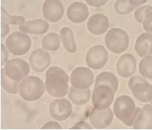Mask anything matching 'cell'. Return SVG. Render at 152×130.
<instances>
[{
  "instance_id": "6da1fadb",
  "label": "cell",
  "mask_w": 152,
  "mask_h": 130,
  "mask_svg": "<svg viewBox=\"0 0 152 130\" xmlns=\"http://www.w3.org/2000/svg\"><path fill=\"white\" fill-rule=\"evenodd\" d=\"M69 75L61 68H49L46 73V91L57 98L65 96L69 91Z\"/></svg>"
},
{
  "instance_id": "7a4b0ae2",
  "label": "cell",
  "mask_w": 152,
  "mask_h": 130,
  "mask_svg": "<svg viewBox=\"0 0 152 130\" xmlns=\"http://www.w3.org/2000/svg\"><path fill=\"white\" fill-rule=\"evenodd\" d=\"M113 110L115 115L121 121L127 126H132L134 124L140 108L136 107L135 103L131 97L121 96L115 101Z\"/></svg>"
},
{
  "instance_id": "3957f363",
  "label": "cell",
  "mask_w": 152,
  "mask_h": 130,
  "mask_svg": "<svg viewBox=\"0 0 152 130\" xmlns=\"http://www.w3.org/2000/svg\"><path fill=\"white\" fill-rule=\"evenodd\" d=\"M43 81L35 76L26 77L19 85V93L21 98L27 102L39 99L44 93Z\"/></svg>"
},
{
  "instance_id": "277c9868",
  "label": "cell",
  "mask_w": 152,
  "mask_h": 130,
  "mask_svg": "<svg viewBox=\"0 0 152 130\" xmlns=\"http://www.w3.org/2000/svg\"><path fill=\"white\" fill-rule=\"evenodd\" d=\"M105 44L113 53H122L129 47V35L122 29L113 28L110 29L105 36Z\"/></svg>"
},
{
  "instance_id": "5b68a950",
  "label": "cell",
  "mask_w": 152,
  "mask_h": 130,
  "mask_svg": "<svg viewBox=\"0 0 152 130\" xmlns=\"http://www.w3.org/2000/svg\"><path fill=\"white\" fill-rule=\"evenodd\" d=\"M31 46L30 38L24 32H13L6 40V47L14 55H25L29 52Z\"/></svg>"
},
{
  "instance_id": "8992f818",
  "label": "cell",
  "mask_w": 152,
  "mask_h": 130,
  "mask_svg": "<svg viewBox=\"0 0 152 130\" xmlns=\"http://www.w3.org/2000/svg\"><path fill=\"white\" fill-rule=\"evenodd\" d=\"M129 87L137 99L141 102L152 101V85L145 79L135 76L129 81Z\"/></svg>"
},
{
  "instance_id": "52a82bcc",
  "label": "cell",
  "mask_w": 152,
  "mask_h": 130,
  "mask_svg": "<svg viewBox=\"0 0 152 130\" xmlns=\"http://www.w3.org/2000/svg\"><path fill=\"white\" fill-rule=\"evenodd\" d=\"M4 71L11 80L21 81L29 73V66L25 60L20 58H14L6 63Z\"/></svg>"
},
{
  "instance_id": "ba28073f",
  "label": "cell",
  "mask_w": 152,
  "mask_h": 130,
  "mask_svg": "<svg viewBox=\"0 0 152 130\" xmlns=\"http://www.w3.org/2000/svg\"><path fill=\"white\" fill-rule=\"evenodd\" d=\"M113 90L107 85H99L95 87L92 95V103L94 107L98 110H105L110 107L114 100Z\"/></svg>"
},
{
  "instance_id": "9c48e42d",
  "label": "cell",
  "mask_w": 152,
  "mask_h": 130,
  "mask_svg": "<svg viewBox=\"0 0 152 130\" xmlns=\"http://www.w3.org/2000/svg\"><path fill=\"white\" fill-rule=\"evenodd\" d=\"M85 60L87 65L94 70L102 69L107 63V51L101 45L93 46L87 52Z\"/></svg>"
},
{
  "instance_id": "30bf717a",
  "label": "cell",
  "mask_w": 152,
  "mask_h": 130,
  "mask_svg": "<svg viewBox=\"0 0 152 130\" xmlns=\"http://www.w3.org/2000/svg\"><path fill=\"white\" fill-rule=\"evenodd\" d=\"M93 72L85 67L76 68L71 74V83L72 86L80 89H87L94 83Z\"/></svg>"
},
{
  "instance_id": "8fae6325",
  "label": "cell",
  "mask_w": 152,
  "mask_h": 130,
  "mask_svg": "<svg viewBox=\"0 0 152 130\" xmlns=\"http://www.w3.org/2000/svg\"><path fill=\"white\" fill-rule=\"evenodd\" d=\"M43 15L49 22L60 21L64 15V7L60 0H45L43 4Z\"/></svg>"
},
{
  "instance_id": "7c38bea8",
  "label": "cell",
  "mask_w": 152,
  "mask_h": 130,
  "mask_svg": "<svg viewBox=\"0 0 152 130\" xmlns=\"http://www.w3.org/2000/svg\"><path fill=\"white\" fill-rule=\"evenodd\" d=\"M72 105L66 99H55L49 107V114L55 120L63 121L66 120L72 113Z\"/></svg>"
},
{
  "instance_id": "4fadbf2b",
  "label": "cell",
  "mask_w": 152,
  "mask_h": 130,
  "mask_svg": "<svg viewBox=\"0 0 152 130\" xmlns=\"http://www.w3.org/2000/svg\"><path fill=\"white\" fill-rule=\"evenodd\" d=\"M90 122L96 129H104L110 125L113 120V113L109 107L105 110L94 108L90 114Z\"/></svg>"
},
{
  "instance_id": "5bb4252c",
  "label": "cell",
  "mask_w": 152,
  "mask_h": 130,
  "mask_svg": "<svg viewBox=\"0 0 152 130\" xmlns=\"http://www.w3.org/2000/svg\"><path fill=\"white\" fill-rule=\"evenodd\" d=\"M50 63L49 54L41 49L34 50L29 57V64L36 72H43L50 66Z\"/></svg>"
},
{
  "instance_id": "9a60e30c",
  "label": "cell",
  "mask_w": 152,
  "mask_h": 130,
  "mask_svg": "<svg viewBox=\"0 0 152 130\" xmlns=\"http://www.w3.org/2000/svg\"><path fill=\"white\" fill-rule=\"evenodd\" d=\"M137 68V62L133 55L130 54L123 55L118 59L116 64L118 74L124 78H128L132 76Z\"/></svg>"
},
{
  "instance_id": "2e32d148",
  "label": "cell",
  "mask_w": 152,
  "mask_h": 130,
  "mask_svg": "<svg viewBox=\"0 0 152 130\" xmlns=\"http://www.w3.org/2000/svg\"><path fill=\"white\" fill-rule=\"evenodd\" d=\"M110 27V21L107 16L102 13L93 15L89 18L87 24L88 31L96 35L104 33Z\"/></svg>"
},
{
  "instance_id": "e0dca14e",
  "label": "cell",
  "mask_w": 152,
  "mask_h": 130,
  "mask_svg": "<svg viewBox=\"0 0 152 130\" xmlns=\"http://www.w3.org/2000/svg\"><path fill=\"white\" fill-rule=\"evenodd\" d=\"M66 14L71 22L79 24L86 21L89 15V12L86 4L80 1H76L70 4Z\"/></svg>"
},
{
  "instance_id": "ac0fdd59",
  "label": "cell",
  "mask_w": 152,
  "mask_h": 130,
  "mask_svg": "<svg viewBox=\"0 0 152 130\" xmlns=\"http://www.w3.org/2000/svg\"><path fill=\"white\" fill-rule=\"evenodd\" d=\"M133 127L134 129H152V105L146 104L140 109Z\"/></svg>"
},
{
  "instance_id": "d6986e66",
  "label": "cell",
  "mask_w": 152,
  "mask_h": 130,
  "mask_svg": "<svg viewBox=\"0 0 152 130\" xmlns=\"http://www.w3.org/2000/svg\"><path fill=\"white\" fill-rule=\"evenodd\" d=\"M49 28V24L43 19H35L27 21L20 25L19 29L22 32L35 35H43Z\"/></svg>"
},
{
  "instance_id": "ffe728a7",
  "label": "cell",
  "mask_w": 152,
  "mask_h": 130,
  "mask_svg": "<svg viewBox=\"0 0 152 130\" xmlns=\"http://www.w3.org/2000/svg\"><path fill=\"white\" fill-rule=\"evenodd\" d=\"M136 52L140 57L152 55V33H142L137 38L134 45Z\"/></svg>"
},
{
  "instance_id": "44dd1931",
  "label": "cell",
  "mask_w": 152,
  "mask_h": 130,
  "mask_svg": "<svg viewBox=\"0 0 152 130\" xmlns=\"http://www.w3.org/2000/svg\"><path fill=\"white\" fill-rule=\"evenodd\" d=\"M69 98L77 105H83L88 103L91 98V91L89 88L80 89L72 86L70 88Z\"/></svg>"
},
{
  "instance_id": "7402d4cb",
  "label": "cell",
  "mask_w": 152,
  "mask_h": 130,
  "mask_svg": "<svg viewBox=\"0 0 152 130\" xmlns=\"http://www.w3.org/2000/svg\"><path fill=\"white\" fill-rule=\"evenodd\" d=\"M107 85L113 90V92L115 93L118 88V80L114 74L110 72H103L99 74L96 79L95 85L97 87L99 85Z\"/></svg>"
},
{
  "instance_id": "603a6c76",
  "label": "cell",
  "mask_w": 152,
  "mask_h": 130,
  "mask_svg": "<svg viewBox=\"0 0 152 130\" xmlns=\"http://www.w3.org/2000/svg\"><path fill=\"white\" fill-rule=\"evenodd\" d=\"M60 37L66 51L71 54L75 53L77 50V47L72 29L69 27L62 28L60 30Z\"/></svg>"
},
{
  "instance_id": "cb8c5ba5",
  "label": "cell",
  "mask_w": 152,
  "mask_h": 130,
  "mask_svg": "<svg viewBox=\"0 0 152 130\" xmlns=\"http://www.w3.org/2000/svg\"><path fill=\"white\" fill-rule=\"evenodd\" d=\"M42 47L46 50L55 52L60 48V37L55 32H51L46 35L42 40Z\"/></svg>"
},
{
  "instance_id": "d4e9b609",
  "label": "cell",
  "mask_w": 152,
  "mask_h": 130,
  "mask_svg": "<svg viewBox=\"0 0 152 130\" xmlns=\"http://www.w3.org/2000/svg\"><path fill=\"white\" fill-rule=\"evenodd\" d=\"M1 85L3 89L9 93L16 94L18 93V82L11 80L3 69L1 70Z\"/></svg>"
},
{
  "instance_id": "484cf974",
  "label": "cell",
  "mask_w": 152,
  "mask_h": 130,
  "mask_svg": "<svg viewBox=\"0 0 152 130\" xmlns=\"http://www.w3.org/2000/svg\"><path fill=\"white\" fill-rule=\"evenodd\" d=\"M139 72L143 77L152 80V56H146L141 60L139 64Z\"/></svg>"
},
{
  "instance_id": "4316f807",
  "label": "cell",
  "mask_w": 152,
  "mask_h": 130,
  "mask_svg": "<svg viewBox=\"0 0 152 130\" xmlns=\"http://www.w3.org/2000/svg\"><path fill=\"white\" fill-rule=\"evenodd\" d=\"M115 10L120 15H126L132 13L134 10L133 6L129 0H117L115 3Z\"/></svg>"
},
{
  "instance_id": "83f0119b",
  "label": "cell",
  "mask_w": 152,
  "mask_h": 130,
  "mask_svg": "<svg viewBox=\"0 0 152 130\" xmlns=\"http://www.w3.org/2000/svg\"><path fill=\"white\" fill-rule=\"evenodd\" d=\"M1 21H4V22L13 24V25H16V24L22 25L26 22L25 18L23 16H21V15H10L2 7H1Z\"/></svg>"
},
{
  "instance_id": "f1b7e54d",
  "label": "cell",
  "mask_w": 152,
  "mask_h": 130,
  "mask_svg": "<svg viewBox=\"0 0 152 130\" xmlns=\"http://www.w3.org/2000/svg\"><path fill=\"white\" fill-rule=\"evenodd\" d=\"M152 10V7L150 5L142 6V7H139L138 9L135 10L134 12V18L138 21L139 23L143 22L144 19L146 17V15L148 14Z\"/></svg>"
},
{
  "instance_id": "f546056e",
  "label": "cell",
  "mask_w": 152,
  "mask_h": 130,
  "mask_svg": "<svg viewBox=\"0 0 152 130\" xmlns=\"http://www.w3.org/2000/svg\"><path fill=\"white\" fill-rule=\"evenodd\" d=\"M142 27L145 31L152 33V10L146 15L144 19L142 22Z\"/></svg>"
},
{
  "instance_id": "4dcf8cb0",
  "label": "cell",
  "mask_w": 152,
  "mask_h": 130,
  "mask_svg": "<svg viewBox=\"0 0 152 130\" xmlns=\"http://www.w3.org/2000/svg\"><path fill=\"white\" fill-rule=\"evenodd\" d=\"M108 0H85L87 3L89 4L90 6L95 7H99L102 6L104 5Z\"/></svg>"
},
{
  "instance_id": "1f68e13d",
  "label": "cell",
  "mask_w": 152,
  "mask_h": 130,
  "mask_svg": "<svg viewBox=\"0 0 152 130\" xmlns=\"http://www.w3.org/2000/svg\"><path fill=\"white\" fill-rule=\"evenodd\" d=\"M42 129H62V126L59 124L56 121H49L47 122L46 123H45L43 126H42Z\"/></svg>"
},
{
  "instance_id": "d6a6232c",
  "label": "cell",
  "mask_w": 152,
  "mask_h": 130,
  "mask_svg": "<svg viewBox=\"0 0 152 130\" xmlns=\"http://www.w3.org/2000/svg\"><path fill=\"white\" fill-rule=\"evenodd\" d=\"M1 65L3 66L8 58V52H7L4 45L2 43L1 44Z\"/></svg>"
},
{
  "instance_id": "836d02e7",
  "label": "cell",
  "mask_w": 152,
  "mask_h": 130,
  "mask_svg": "<svg viewBox=\"0 0 152 130\" xmlns=\"http://www.w3.org/2000/svg\"><path fill=\"white\" fill-rule=\"evenodd\" d=\"M71 129H92V126H90L88 123H87L85 121H80L77 123H76L74 126Z\"/></svg>"
},
{
  "instance_id": "e575fe53",
  "label": "cell",
  "mask_w": 152,
  "mask_h": 130,
  "mask_svg": "<svg viewBox=\"0 0 152 130\" xmlns=\"http://www.w3.org/2000/svg\"><path fill=\"white\" fill-rule=\"evenodd\" d=\"M10 32V27H9L8 24L4 21H1V37L4 38Z\"/></svg>"
},
{
  "instance_id": "d590c367",
  "label": "cell",
  "mask_w": 152,
  "mask_h": 130,
  "mask_svg": "<svg viewBox=\"0 0 152 130\" xmlns=\"http://www.w3.org/2000/svg\"><path fill=\"white\" fill-rule=\"evenodd\" d=\"M129 1L133 6H134L136 7L141 5V4H145V2L148 1V0H129Z\"/></svg>"
},
{
  "instance_id": "8d00e7d4",
  "label": "cell",
  "mask_w": 152,
  "mask_h": 130,
  "mask_svg": "<svg viewBox=\"0 0 152 130\" xmlns=\"http://www.w3.org/2000/svg\"><path fill=\"white\" fill-rule=\"evenodd\" d=\"M151 105H152V101H151Z\"/></svg>"
}]
</instances>
